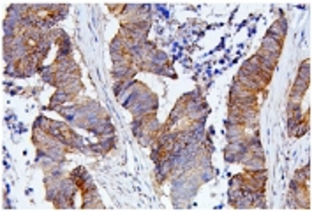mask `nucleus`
<instances>
[{
    "label": "nucleus",
    "instance_id": "nucleus-2",
    "mask_svg": "<svg viewBox=\"0 0 312 211\" xmlns=\"http://www.w3.org/2000/svg\"><path fill=\"white\" fill-rule=\"evenodd\" d=\"M256 95H258L256 91L244 87L240 81H236L233 87H231V99H249V97H256Z\"/></svg>",
    "mask_w": 312,
    "mask_h": 211
},
{
    "label": "nucleus",
    "instance_id": "nucleus-5",
    "mask_svg": "<svg viewBox=\"0 0 312 211\" xmlns=\"http://www.w3.org/2000/svg\"><path fill=\"white\" fill-rule=\"evenodd\" d=\"M307 130H309V123H307V120H303V121H300V123L295 125L289 132H291V136H295V137H300V136H303Z\"/></svg>",
    "mask_w": 312,
    "mask_h": 211
},
{
    "label": "nucleus",
    "instance_id": "nucleus-3",
    "mask_svg": "<svg viewBox=\"0 0 312 211\" xmlns=\"http://www.w3.org/2000/svg\"><path fill=\"white\" fill-rule=\"evenodd\" d=\"M261 51H266V53H272V55H275V57H279L281 55V49H282V44L281 43H277L275 39H272V37H266L261 41Z\"/></svg>",
    "mask_w": 312,
    "mask_h": 211
},
{
    "label": "nucleus",
    "instance_id": "nucleus-4",
    "mask_svg": "<svg viewBox=\"0 0 312 211\" xmlns=\"http://www.w3.org/2000/svg\"><path fill=\"white\" fill-rule=\"evenodd\" d=\"M244 166H245V171H250V173H254V171H265V158L252 157Z\"/></svg>",
    "mask_w": 312,
    "mask_h": 211
},
{
    "label": "nucleus",
    "instance_id": "nucleus-1",
    "mask_svg": "<svg viewBox=\"0 0 312 211\" xmlns=\"http://www.w3.org/2000/svg\"><path fill=\"white\" fill-rule=\"evenodd\" d=\"M268 37H272V39H275L277 43H281L282 44V41H284V35H286V19H277L275 23L270 27V30H268Z\"/></svg>",
    "mask_w": 312,
    "mask_h": 211
}]
</instances>
